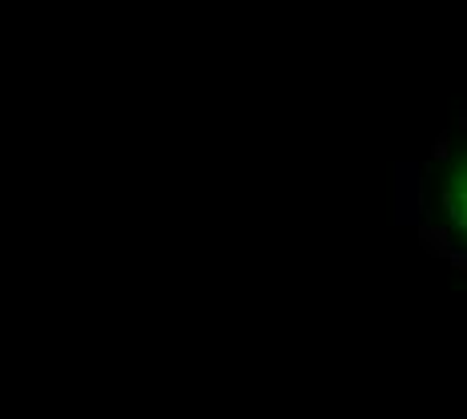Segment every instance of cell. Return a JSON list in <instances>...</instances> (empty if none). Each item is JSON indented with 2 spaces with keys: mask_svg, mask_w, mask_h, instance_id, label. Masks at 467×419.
Wrapping results in <instances>:
<instances>
[{
  "mask_svg": "<svg viewBox=\"0 0 467 419\" xmlns=\"http://www.w3.org/2000/svg\"><path fill=\"white\" fill-rule=\"evenodd\" d=\"M423 177L415 165H399V222H415L423 210Z\"/></svg>",
  "mask_w": 467,
  "mask_h": 419,
  "instance_id": "1",
  "label": "cell"
},
{
  "mask_svg": "<svg viewBox=\"0 0 467 419\" xmlns=\"http://www.w3.org/2000/svg\"><path fill=\"white\" fill-rule=\"evenodd\" d=\"M447 153H451V142L447 137H439V142H435V161H443Z\"/></svg>",
  "mask_w": 467,
  "mask_h": 419,
  "instance_id": "2",
  "label": "cell"
},
{
  "mask_svg": "<svg viewBox=\"0 0 467 419\" xmlns=\"http://www.w3.org/2000/svg\"><path fill=\"white\" fill-rule=\"evenodd\" d=\"M459 125H463V129H467V109H463V113H459Z\"/></svg>",
  "mask_w": 467,
  "mask_h": 419,
  "instance_id": "3",
  "label": "cell"
}]
</instances>
